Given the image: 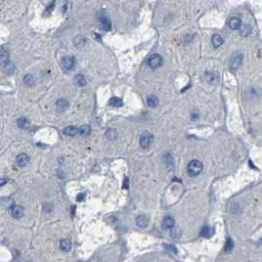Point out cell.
<instances>
[{
    "label": "cell",
    "mask_w": 262,
    "mask_h": 262,
    "mask_svg": "<svg viewBox=\"0 0 262 262\" xmlns=\"http://www.w3.org/2000/svg\"><path fill=\"white\" fill-rule=\"evenodd\" d=\"M203 170V164L198 160H193L187 165V173L190 176H197Z\"/></svg>",
    "instance_id": "6da1fadb"
},
{
    "label": "cell",
    "mask_w": 262,
    "mask_h": 262,
    "mask_svg": "<svg viewBox=\"0 0 262 262\" xmlns=\"http://www.w3.org/2000/svg\"><path fill=\"white\" fill-rule=\"evenodd\" d=\"M153 140V135L149 133V131H145L142 132L140 135V139H139V142H140V146L142 149H146L149 148V145Z\"/></svg>",
    "instance_id": "7a4b0ae2"
},
{
    "label": "cell",
    "mask_w": 262,
    "mask_h": 262,
    "mask_svg": "<svg viewBox=\"0 0 262 262\" xmlns=\"http://www.w3.org/2000/svg\"><path fill=\"white\" fill-rule=\"evenodd\" d=\"M163 62V58L160 54H153L149 57L148 64L151 69H157L159 68Z\"/></svg>",
    "instance_id": "3957f363"
},
{
    "label": "cell",
    "mask_w": 262,
    "mask_h": 262,
    "mask_svg": "<svg viewBox=\"0 0 262 262\" xmlns=\"http://www.w3.org/2000/svg\"><path fill=\"white\" fill-rule=\"evenodd\" d=\"M242 61H243V55L241 54L240 52H236V53L232 57V58H230V62H229L230 68L233 70L237 69L241 66V64H242Z\"/></svg>",
    "instance_id": "277c9868"
},
{
    "label": "cell",
    "mask_w": 262,
    "mask_h": 262,
    "mask_svg": "<svg viewBox=\"0 0 262 262\" xmlns=\"http://www.w3.org/2000/svg\"><path fill=\"white\" fill-rule=\"evenodd\" d=\"M62 66L66 71H71L75 66V57H64L62 59Z\"/></svg>",
    "instance_id": "5b68a950"
},
{
    "label": "cell",
    "mask_w": 262,
    "mask_h": 262,
    "mask_svg": "<svg viewBox=\"0 0 262 262\" xmlns=\"http://www.w3.org/2000/svg\"><path fill=\"white\" fill-rule=\"evenodd\" d=\"M10 213H11L12 217H15L16 219H20L24 216V209H23L22 206L15 205L10 208Z\"/></svg>",
    "instance_id": "8992f818"
},
{
    "label": "cell",
    "mask_w": 262,
    "mask_h": 262,
    "mask_svg": "<svg viewBox=\"0 0 262 262\" xmlns=\"http://www.w3.org/2000/svg\"><path fill=\"white\" fill-rule=\"evenodd\" d=\"M16 161L17 166L24 167V166H26L28 163H29L30 158H29V156H28L27 154H20V155L16 157Z\"/></svg>",
    "instance_id": "52a82bcc"
},
{
    "label": "cell",
    "mask_w": 262,
    "mask_h": 262,
    "mask_svg": "<svg viewBox=\"0 0 262 262\" xmlns=\"http://www.w3.org/2000/svg\"><path fill=\"white\" fill-rule=\"evenodd\" d=\"M228 27L232 30L240 29L241 26H242V22H241V20L237 19V17H232V19L228 21Z\"/></svg>",
    "instance_id": "ba28073f"
},
{
    "label": "cell",
    "mask_w": 262,
    "mask_h": 262,
    "mask_svg": "<svg viewBox=\"0 0 262 262\" xmlns=\"http://www.w3.org/2000/svg\"><path fill=\"white\" fill-rule=\"evenodd\" d=\"M100 24H102V29L104 31H110L112 29V23L111 20L108 16H102L99 19Z\"/></svg>",
    "instance_id": "9c48e42d"
},
{
    "label": "cell",
    "mask_w": 262,
    "mask_h": 262,
    "mask_svg": "<svg viewBox=\"0 0 262 262\" xmlns=\"http://www.w3.org/2000/svg\"><path fill=\"white\" fill-rule=\"evenodd\" d=\"M174 224H175V221H174V219L172 217H170V216H166V217L164 218V220H163L162 226H163V228L169 229V228H173Z\"/></svg>",
    "instance_id": "30bf717a"
},
{
    "label": "cell",
    "mask_w": 262,
    "mask_h": 262,
    "mask_svg": "<svg viewBox=\"0 0 262 262\" xmlns=\"http://www.w3.org/2000/svg\"><path fill=\"white\" fill-rule=\"evenodd\" d=\"M74 82H75V84L79 87H83L87 84V80L85 78V76H83L82 74L76 75L75 78H74Z\"/></svg>",
    "instance_id": "8fae6325"
},
{
    "label": "cell",
    "mask_w": 262,
    "mask_h": 262,
    "mask_svg": "<svg viewBox=\"0 0 262 262\" xmlns=\"http://www.w3.org/2000/svg\"><path fill=\"white\" fill-rule=\"evenodd\" d=\"M3 70H4V72L6 73V74H8V75H11L15 73L16 71V66L13 62H5L4 65H3Z\"/></svg>",
    "instance_id": "7c38bea8"
},
{
    "label": "cell",
    "mask_w": 262,
    "mask_h": 262,
    "mask_svg": "<svg viewBox=\"0 0 262 262\" xmlns=\"http://www.w3.org/2000/svg\"><path fill=\"white\" fill-rule=\"evenodd\" d=\"M205 79H206V81L208 83H210V84H214V83L218 81V76H217V74H215V73L208 72L205 74Z\"/></svg>",
    "instance_id": "4fadbf2b"
},
{
    "label": "cell",
    "mask_w": 262,
    "mask_h": 262,
    "mask_svg": "<svg viewBox=\"0 0 262 262\" xmlns=\"http://www.w3.org/2000/svg\"><path fill=\"white\" fill-rule=\"evenodd\" d=\"M159 103V99L156 95H149L146 97V104L151 108H156Z\"/></svg>",
    "instance_id": "5bb4252c"
},
{
    "label": "cell",
    "mask_w": 262,
    "mask_h": 262,
    "mask_svg": "<svg viewBox=\"0 0 262 262\" xmlns=\"http://www.w3.org/2000/svg\"><path fill=\"white\" fill-rule=\"evenodd\" d=\"M214 235V228L210 226H204L201 230V236L203 237H211Z\"/></svg>",
    "instance_id": "9a60e30c"
},
{
    "label": "cell",
    "mask_w": 262,
    "mask_h": 262,
    "mask_svg": "<svg viewBox=\"0 0 262 262\" xmlns=\"http://www.w3.org/2000/svg\"><path fill=\"white\" fill-rule=\"evenodd\" d=\"M79 133L78 128L75 126H68L64 129V134L68 135V136H75Z\"/></svg>",
    "instance_id": "2e32d148"
},
{
    "label": "cell",
    "mask_w": 262,
    "mask_h": 262,
    "mask_svg": "<svg viewBox=\"0 0 262 262\" xmlns=\"http://www.w3.org/2000/svg\"><path fill=\"white\" fill-rule=\"evenodd\" d=\"M240 33L243 37H248L252 33V28L250 25H243L240 28Z\"/></svg>",
    "instance_id": "e0dca14e"
},
{
    "label": "cell",
    "mask_w": 262,
    "mask_h": 262,
    "mask_svg": "<svg viewBox=\"0 0 262 262\" xmlns=\"http://www.w3.org/2000/svg\"><path fill=\"white\" fill-rule=\"evenodd\" d=\"M69 107V102L66 99H59L57 102V109L61 112H64L68 109Z\"/></svg>",
    "instance_id": "ac0fdd59"
},
{
    "label": "cell",
    "mask_w": 262,
    "mask_h": 262,
    "mask_svg": "<svg viewBox=\"0 0 262 262\" xmlns=\"http://www.w3.org/2000/svg\"><path fill=\"white\" fill-rule=\"evenodd\" d=\"M59 248H61L62 251H64V252H69L70 250H71V242H70V240H62L61 241V244H59Z\"/></svg>",
    "instance_id": "d6986e66"
},
{
    "label": "cell",
    "mask_w": 262,
    "mask_h": 262,
    "mask_svg": "<svg viewBox=\"0 0 262 262\" xmlns=\"http://www.w3.org/2000/svg\"><path fill=\"white\" fill-rule=\"evenodd\" d=\"M109 104L112 107H115V108H120V107H122V104H123V100H122L120 97L114 96L110 99Z\"/></svg>",
    "instance_id": "ffe728a7"
},
{
    "label": "cell",
    "mask_w": 262,
    "mask_h": 262,
    "mask_svg": "<svg viewBox=\"0 0 262 262\" xmlns=\"http://www.w3.org/2000/svg\"><path fill=\"white\" fill-rule=\"evenodd\" d=\"M222 43H223V39H222L221 36L215 34L214 36L212 37V44L215 48H218L219 46H221Z\"/></svg>",
    "instance_id": "44dd1931"
},
{
    "label": "cell",
    "mask_w": 262,
    "mask_h": 262,
    "mask_svg": "<svg viewBox=\"0 0 262 262\" xmlns=\"http://www.w3.org/2000/svg\"><path fill=\"white\" fill-rule=\"evenodd\" d=\"M148 223H149V220L145 216H139V217L136 218V224H137V226H139V228H145V226L148 225Z\"/></svg>",
    "instance_id": "7402d4cb"
},
{
    "label": "cell",
    "mask_w": 262,
    "mask_h": 262,
    "mask_svg": "<svg viewBox=\"0 0 262 262\" xmlns=\"http://www.w3.org/2000/svg\"><path fill=\"white\" fill-rule=\"evenodd\" d=\"M17 126H19L20 128H22V129H28L30 126V122L27 120L26 118H21L17 120Z\"/></svg>",
    "instance_id": "603a6c76"
},
{
    "label": "cell",
    "mask_w": 262,
    "mask_h": 262,
    "mask_svg": "<svg viewBox=\"0 0 262 262\" xmlns=\"http://www.w3.org/2000/svg\"><path fill=\"white\" fill-rule=\"evenodd\" d=\"M0 62H1L2 65H4L5 62H8V52L3 47L1 48V51H0Z\"/></svg>",
    "instance_id": "cb8c5ba5"
},
{
    "label": "cell",
    "mask_w": 262,
    "mask_h": 262,
    "mask_svg": "<svg viewBox=\"0 0 262 262\" xmlns=\"http://www.w3.org/2000/svg\"><path fill=\"white\" fill-rule=\"evenodd\" d=\"M90 131H91V129L88 126V125H82L81 127L79 129V133L81 134L82 136H87L90 134Z\"/></svg>",
    "instance_id": "d4e9b609"
},
{
    "label": "cell",
    "mask_w": 262,
    "mask_h": 262,
    "mask_svg": "<svg viewBox=\"0 0 262 262\" xmlns=\"http://www.w3.org/2000/svg\"><path fill=\"white\" fill-rule=\"evenodd\" d=\"M85 42H86V39L84 37H82V36H78V37H76V39H75V41H74V43H75V45L78 48H81L83 45L85 44Z\"/></svg>",
    "instance_id": "484cf974"
},
{
    "label": "cell",
    "mask_w": 262,
    "mask_h": 262,
    "mask_svg": "<svg viewBox=\"0 0 262 262\" xmlns=\"http://www.w3.org/2000/svg\"><path fill=\"white\" fill-rule=\"evenodd\" d=\"M106 136H107V138L110 139V140H114V139L117 137V131L115 130V129H108L106 132Z\"/></svg>",
    "instance_id": "4316f807"
},
{
    "label": "cell",
    "mask_w": 262,
    "mask_h": 262,
    "mask_svg": "<svg viewBox=\"0 0 262 262\" xmlns=\"http://www.w3.org/2000/svg\"><path fill=\"white\" fill-rule=\"evenodd\" d=\"M24 82H25L26 84L29 85V86L33 85V84H34V77L31 75V74L26 75L25 77H24Z\"/></svg>",
    "instance_id": "83f0119b"
},
{
    "label": "cell",
    "mask_w": 262,
    "mask_h": 262,
    "mask_svg": "<svg viewBox=\"0 0 262 262\" xmlns=\"http://www.w3.org/2000/svg\"><path fill=\"white\" fill-rule=\"evenodd\" d=\"M232 248H233V242H232V240L230 239V237H228V239L226 240L224 251H225V252H229V251H232Z\"/></svg>",
    "instance_id": "f1b7e54d"
},
{
    "label": "cell",
    "mask_w": 262,
    "mask_h": 262,
    "mask_svg": "<svg viewBox=\"0 0 262 262\" xmlns=\"http://www.w3.org/2000/svg\"><path fill=\"white\" fill-rule=\"evenodd\" d=\"M84 197H85L84 194H79V195H78V198H77V200L80 202L81 200H84Z\"/></svg>",
    "instance_id": "f546056e"
}]
</instances>
